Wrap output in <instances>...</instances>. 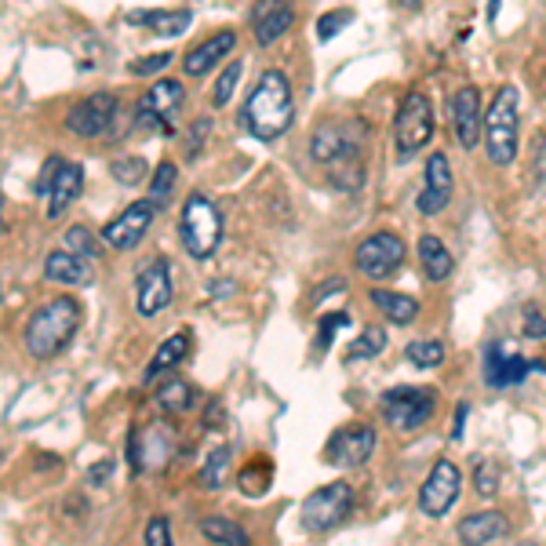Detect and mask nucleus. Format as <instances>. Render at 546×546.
Here are the masks:
<instances>
[{"mask_svg": "<svg viewBox=\"0 0 546 546\" xmlns=\"http://www.w3.org/2000/svg\"><path fill=\"white\" fill-rule=\"evenodd\" d=\"M295 121V95L292 84L281 70H263L244 102V128L259 142H277Z\"/></svg>", "mask_w": 546, "mask_h": 546, "instance_id": "f257e3e1", "label": "nucleus"}, {"mask_svg": "<svg viewBox=\"0 0 546 546\" xmlns=\"http://www.w3.org/2000/svg\"><path fill=\"white\" fill-rule=\"evenodd\" d=\"M81 303L70 299V295H59V299H51L44 303L37 314L30 317L26 324V354L33 361H51V357H59L66 346L73 343V335L81 328Z\"/></svg>", "mask_w": 546, "mask_h": 546, "instance_id": "f03ea898", "label": "nucleus"}, {"mask_svg": "<svg viewBox=\"0 0 546 546\" xmlns=\"http://www.w3.org/2000/svg\"><path fill=\"white\" fill-rule=\"evenodd\" d=\"M179 241L190 259H212L223 241V212L208 193H186L179 212Z\"/></svg>", "mask_w": 546, "mask_h": 546, "instance_id": "7ed1b4c3", "label": "nucleus"}, {"mask_svg": "<svg viewBox=\"0 0 546 546\" xmlns=\"http://www.w3.org/2000/svg\"><path fill=\"white\" fill-rule=\"evenodd\" d=\"M517 102H521V95H517L514 84H503L481 117V139L488 146V161L499 164V168L517 161Z\"/></svg>", "mask_w": 546, "mask_h": 546, "instance_id": "20e7f679", "label": "nucleus"}, {"mask_svg": "<svg viewBox=\"0 0 546 546\" xmlns=\"http://www.w3.org/2000/svg\"><path fill=\"white\" fill-rule=\"evenodd\" d=\"M37 190L44 197V212L48 219H59L77 204L84 190V168L77 161H66V157H48L44 164V175L37 182Z\"/></svg>", "mask_w": 546, "mask_h": 546, "instance_id": "39448f33", "label": "nucleus"}, {"mask_svg": "<svg viewBox=\"0 0 546 546\" xmlns=\"http://www.w3.org/2000/svg\"><path fill=\"white\" fill-rule=\"evenodd\" d=\"M354 510V488L346 485V481H332V485L317 488L310 492L303 503V528L306 532H332L339 528L350 517Z\"/></svg>", "mask_w": 546, "mask_h": 546, "instance_id": "423d86ee", "label": "nucleus"}, {"mask_svg": "<svg viewBox=\"0 0 546 546\" xmlns=\"http://www.w3.org/2000/svg\"><path fill=\"white\" fill-rule=\"evenodd\" d=\"M437 408V390L430 386H394L383 394V419L394 430H419Z\"/></svg>", "mask_w": 546, "mask_h": 546, "instance_id": "0eeeda50", "label": "nucleus"}, {"mask_svg": "<svg viewBox=\"0 0 546 546\" xmlns=\"http://www.w3.org/2000/svg\"><path fill=\"white\" fill-rule=\"evenodd\" d=\"M405 255H408V248H405V241H401L397 233L379 230V233H372V237H364V241L357 244L354 263H357V270L368 277V281H386V277H394V273L401 270Z\"/></svg>", "mask_w": 546, "mask_h": 546, "instance_id": "6e6552de", "label": "nucleus"}, {"mask_svg": "<svg viewBox=\"0 0 546 546\" xmlns=\"http://www.w3.org/2000/svg\"><path fill=\"white\" fill-rule=\"evenodd\" d=\"M394 135H397V150L412 157L434 139V106L426 99L423 91H408L401 110H397V121H394Z\"/></svg>", "mask_w": 546, "mask_h": 546, "instance_id": "1a4fd4ad", "label": "nucleus"}, {"mask_svg": "<svg viewBox=\"0 0 546 546\" xmlns=\"http://www.w3.org/2000/svg\"><path fill=\"white\" fill-rule=\"evenodd\" d=\"M175 299V281H172V263L157 255L139 270V281H135V314L153 321L161 317Z\"/></svg>", "mask_w": 546, "mask_h": 546, "instance_id": "9d476101", "label": "nucleus"}, {"mask_svg": "<svg viewBox=\"0 0 546 546\" xmlns=\"http://www.w3.org/2000/svg\"><path fill=\"white\" fill-rule=\"evenodd\" d=\"M375 426L368 423H346L339 426L328 445H324V463L328 466H339V470H357L364 466L368 459L375 455Z\"/></svg>", "mask_w": 546, "mask_h": 546, "instance_id": "9b49d317", "label": "nucleus"}, {"mask_svg": "<svg viewBox=\"0 0 546 546\" xmlns=\"http://www.w3.org/2000/svg\"><path fill=\"white\" fill-rule=\"evenodd\" d=\"M117 121V95L113 91H95L88 99H77L66 113V128L81 139H102L113 132Z\"/></svg>", "mask_w": 546, "mask_h": 546, "instance_id": "f8f14e48", "label": "nucleus"}, {"mask_svg": "<svg viewBox=\"0 0 546 546\" xmlns=\"http://www.w3.org/2000/svg\"><path fill=\"white\" fill-rule=\"evenodd\" d=\"M153 219H157V208L150 201H132L117 219H110V223L102 226V241L113 252H132L135 244L150 233Z\"/></svg>", "mask_w": 546, "mask_h": 546, "instance_id": "ddd939ff", "label": "nucleus"}, {"mask_svg": "<svg viewBox=\"0 0 546 546\" xmlns=\"http://www.w3.org/2000/svg\"><path fill=\"white\" fill-rule=\"evenodd\" d=\"M459 488H463V474L452 459H441V463L426 474L423 492H419V510L426 517H445L452 510V503L459 499Z\"/></svg>", "mask_w": 546, "mask_h": 546, "instance_id": "4468645a", "label": "nucleus"}, {"mask_svg": "<svg viewBox=\"0 0 546 546\" xmlns=\"http://www.w3.org/2000/svg\"><path fill=\"white\" fill-rule=\"evenodd\" d=\"M452 190H455V175L448 157L441 150L430 153V161H426V186L419 193V212L423 215L445 212L448 204H452Z\"/></svg>", "mask_w": 546, "mask_h": 546, "instance_id": "2eb2a0df", "label": "nucleus"}, {"mask_svg": "<svg viewBox=\"0 0 546 546\" xmlns=\"http://www.w3.org/2000/svg\"><path fill=\"white\" fill-rule=\"evenodd\" d=\"M481 95H477L474 84H463V88L452 95V128H455V142L463 150H474L481 142Z\"/></svg>", "mask_w": 546, "mask_h": 546, "instance_id": "dca6fc26", "label": "nucleus"}, {"mask_svg": "<svg viewBox=\"0 0 546 546\" xmlns=\"http://www.w3.org/2000/svg\"><path fill=\"white\" fill-rule=\"evenodd\" d=\"M233 48H237V33L215 30L212 37L197 41L182 55V73H186V77H204V73H212L226 55H233Z\"/></svg>", "mask_w": 546, "mask_h": 546, "instance_id": "f3484780", "label": "nucleus"}, {"mask_svg": "<svg viewBox=\"0 0 546 546\" xmlns=\"http://www.w3.org/2000/svg\"><path fill=\"white\" fill-rule=\"evenodd\" d=\"M295 22V8L288 0H255L252 8V33L259 48H270L292 30Z\"/></svg>", "mask_w": 546, "mask_h": 546, "instance_id": "a211bd4d", "label": "nucleus"}, {"mask_svg": "<svg viewBox=\"0 0 546 546\" xmlns=\"http://www.w3.org/2000/svg\"><path fill=\"white\" fill-rule=\"evenodd\" d=\"M528 372H546L543 361H525V357H517L510 346L496 343L488 346V386H514L521 379H528Z\"/></svg>", "mask_w": 546, "mask_h": 546, "instance_id": "6ab92c4d", "label": "nucleus"}, {"mask_svg": "<svg viewBox=\"0 0 546 546\" xmlns=\"http://www.w3.org/2000/svg\"><path fill=\"white\" fill-rule=\"evenodd\" d=\"M44 281H51V284H91L95 281V273H91V266L84 255L70 252V248H55V252H48V259H44Z\"/></svg>", "mask_w": 546, "mask_h": 546, "instance_id": "aec40b11", "label": "nucleus"}, {"mask_svg": "<svg viewBox=\"0 0 546 546\" xmlns=\"http://www.w3.org/2000/svg\"><path fill=\"white\" fill-rule=\"evenodd\" d=\"M186 357H190V332H172L161 346H157V350H153L150 364H146V372H142V383L153 386L161 375L175 372Z\"/></svg>", "mask_w": 546, "mask_h": 546, "instance_id": "412c9836", "label": "nucleus"}, {"mask_svg": "<svg viewBox=\"0 0 546 546\" xmlns=\"http://www.w3.org/2000/svg\"><path fill=\"white\" fill-rule=\"evenodd\" d=\"M506 536H510V521L499 510H481V514H470L466 521H459V539L470 546L499 543Z\"/></svg>", "mask_w": 546, "mask_h": 546, "instance_id": "4be33fe9", "label": "nucleus"}, {"mask_svg": "<svg viewBox=\"0 0 546 546\" xmlns=\"http://www.w3.org/2000/svg\"><path fill=\"white\" fill-rule=\"evenodd\" d=\"M321 168H324V179L332 182L335 190L357 193L364 186V153H361V146H350V150H343L339 157H332L328 164H321Z\"/></svg>", "mask_w": 546, "mask_h": 546, "instance_id": "5701e85b", "label": "nucleus"}, {"mask_svg": "<svg viewBox=\"0 0 546 546\" xmlns=\"http://www.w3.org/2000/svg\"><path fill=\"white\" fill-rule=\"evenodd\" d=\"M182 102H186V88H182L175 77H161V81H153L150 91L142 95V106L146 110H153L157 117H164L168 124H175V117H179Z\"/></svg>", "mask_w": 546, "mask_h": 546, "instance_id": "b1692460", "label": "nucleus"}, {"mask_svg": "<svg viewBox=\"0 0 546 546\" xmlns=\"http://www.w3.org/2000/svg\"><path fill=\"white\" fill-rule=\"evenodd\" d=\"M128 22L132 26H150L157 37H182V33L193 26V15L190 11H128Z\"/></svg>", "mask_w": 546, "mask_h": 546, "instance_id": "393cba45", "label": "nucleus"}, {"mask_svg": "<svg viewBox=\"0 0 546 546\" xmlns=\"http://www.w3.org/2000/svg\"><path fill=\"white\" fill-rule=\"evenodd\" d=\"M350 146H361V142L350 139V132H346L343 124H321L314 132V139H310V157H314L317 164H328L332 157L350 150Z\"/></svg>", "mask_w": 546, "mask_h": 546, "instance_id": "a878e982", "label": "nucleus"}, {"mask_svg": "<svg viewBox=\"0 0 546 546\" xmlns=\"http://www.w3.org/2000/svg\"><path fill=\"white\" fill-rule=\"evenodd\" d=\"M419 263H423V273L426 281H448L455 270V259L452 252L445 248V241H437L434 233H426L423 241H419Z\"/></svg>", "mask_w": 546, "mask_h": 546, "instance_id": "bb28decb", "label": "nucleus"}, {"mask_svg": "<svg viewBox=\"0 0 546 546\" xmlns=\"http://www.w3.org/2000/svg\"><path fill=\"white\" fill-rule=\"evenodd\" d=\"M372 303L383 310V317L390 324H412L415 314H419V303L412 295L390 292V288H372Z\"/></svg>", "mask_w": 546, "mask_h": 546, "instance_id": "cd10ccee", "label": "nucleus"}, {"mask_svg": "<svg viewBox=\"0 0 546 546\" xmlns=\"http://www.w3.org/2000/svg\"><path fill=\"white\" fill-rule=\"evenodd\" d=\"M201 536L208 539V543H219V546H248L252 543V536H248L237 521H230V517H204Z\"/></svg>", "mask_w": 546, "mask_h": 546, "instance_id": "c85d7f7f", "label": "nucleus"}, {"mask_svg": "<svg viewBox=\"0 0 546 546\" xmlns=\"http://www.w3.org/2000/svg\"><path fill=\"white\" fill-rule=\"evenodd\" d=\"M233 466V448L230 445H219L212 452L204 455V466H201V488L208 492H219L226 485V474H230Z\"/></svg>", "mask_w": 546, "mask_h": 546, "instance_id": "c756f323", "label": "nucleus"}, {"mask_svg": "<svg viewBox=\"0 0 546 546\" xmlns=\"http://www.w3.org/2000/svg\"><path fill=\"white\" fill-rule=\"evenodd\" d=\"M175 186H179V164H175V161H161L157 168H153V175H150V197H146V201H150L153 208H164V204H172Z\"/></svg>", "mask_w": 546, "mask_h": 546, "instance_id": "7c9ffc66", "label": "nucleus"}, {"mask_svg": "<svg viewBox=\"0 0 546 546\" xmlns=\"http://www.w3.org/2000/svg\"><path fill=\"white\" fill-rule=\"evenodd\" d=\"M157 405H161V412L168 415H182L193 408V386L186 383V379H168V383H161V390H157Z\"/></svg>", "mask_w": 546, "mask_h": 546, "instance_id": "2f4dec72", "label": "nucleus"}, {"mask_svg": "<svg viewBox=\"0 0 546 546\" xmlns=\"http://www.w3.org/2000/svg\"><path fill=\"white\" fill-rule=\"evenodd\" d=\"M386 350V332L379 324H368L354 343L346 346V361H368V357H379Z\"/></svg>", "mask_w": 546, "mask_h": 546, "instance_id": "473e14b6", "label": "nucleus"}, {"mask_svg": "<svg viewBox=\"0 0 546 546\" xmlns=\"http://www.w3.org/2000/svg\"><path fill=\"white\" fill-rule=\"evenodd\" d=\"M241 70H244V62L241 59H233L223 66V73L215 77V88H212V106L215 110H226L233 99V91H237V84H241Z\"/></svg>", "mask_w": 546, "mask_h": 546, "instance_id": "72a5a7b5", "label": "nucleus"}, {"mask_svg": "<svg viewBox=\"0 0 546 546\" xmlns=\"http://www.w3.org/2000/svg\"><path fill=\"white\" fill-rule=\"evenodd\" d=\"M405 357L415 368H437L445 361V343L441 339H415V343H408Z\"/></svg>", "mask_w": 546, "mask_h": 546, "instance_id": "f704fd0d", "label": "nucleus"}, {"mask_svg": "<svg viewBox=\"0 0 546 546\" xmlns=\"http://www.w3.org/2000/svg\"><path fill=\"white\" fill-rule=\"evenodd\" d=\"M110 175L121 186H139L142 179H146V161L142 157H117V161L110 164Z\"/></svg>", "mask_w": 546, "mask_h": 546, "instance_id": "c9c22d12", "label": "nucleus"}, {"mask_svg": "<svg viewBox=\"0 0 546 546\" xmlns=\"http://www.w3.org/2000/svg\"><path fill=\"white\" fill-rule=\"evenodd\" d=\"M132 132L135 135H172L175 124H168L164 117H157L153 110H146L139 102V110H135V121H132Z\"/></svg>", "mask_w": 546, "mask_h": 546, "instance_id": "e433bc0d", "label": "nucleus"}, {"mask_svg": "<svg viewBox=\"0 0 546 546\" xmlns=\"http://www.w3.org/2000/svg\"><path fill=\"white\" fill-rule=\"evenodd\" d=\"M350 328V314L343 310H335V314H324L321 317V328H317V354H328V346H332L335 332H343Z\"/></svg>", "mask_w": 546, "mask_h": 546, "instance_id": "4c0bfd02", "label": "nucleus"}, {"mask_svg": "<svg viewBox=\"0 0 546 546\" xmlns=\"http://www.w3.org/2000/svg\"><path fill=\"white\" fill-rule=\"evenodd\" d=\"M350 22H354V11H350V8L328 11V15H321V19H317V37H321V41H332V37H339V33L350 26Z\"/></svg>", "mask_w": 546, "mask_h": 546, "instance_id": "58836bf2", "label": "nucleus"}, {"mask_svg": "<svg viewBox=\"0 0 546 546\" xmlns=\"http://www.w3.org/2000/svg\"><path fill=\"white\" fill-rule=\"evenodd\" d=\"M172 66V51H161V55H142V59H135L132 66H128V73L132 77H153V73H161Z\"/></svg>", "mask_w": 546, "mask_h": 546, "instance_id": "ea45409f", "label": "nucleus"}, {"mask_svg": "<svg viewBox=\"0 0 546 546\" xmlns=\"http://www.w3.org/2000/svg\"><path fill=\"white\" fill-rule=\"evenodd\" d=\"M474 485H477V496H496L499 474H496V466L488 463V459H477V463H474Z\"/></svg>", "mask_w": 546, "mask_h": 546, "instance_id": "a19ab883", "label": "nucleus"}, {"mask_svg": "<svg viewBox=\"0 0 546 546\" xmlns=\"http://www.w3.org/2000/svg\"><path fill=\"white\" fill-rule=\"evenodd\" d=\"M66 248L77 255H95V233L88 226H70L66 230Z\"/></svg>", "mask_w": 546, "mask_h": 546, "instance_id": "79ce46f5", "label": "nucleus"}, {"mask_svg": "<svg viewBox=\"0 0 546 546\" xmlns=\"http://www.w3.org/2000/svg\"><path fill=\"white\" fill-rule=\"evenodd\" d=\"M146 543L150 546H172V525H168V517L164 514H157L146 525Z\"/></svg>", "mask_w": 546, "mask_h": 546, "instance_id": "37998d69", "label": "nucleus"}, {"mask_svg": "<svg viewBox=\"0 0 546 546\" xmlns=\"http://www.w3.org/2000/svg\"><path fill=\"white\" fill-rule=\"evenodd\" d=\"M525 339H546V317L539 306H525Z\"/></svg>", "mask_w": 546, "mask_h": 546, "instance_id": "c03bdc74", "label": "nucleus"}, {"mask_svg": "<svg viewBox=\"0 0 546 546\" xmlns=\"http://www.w3.org/2000/svg\"><path fill=\"white\" fill-rule=\"evenodd\" d=\"M208 135H212V121L197 117V121L190 124V157H197V153H201V146L208 142Z\"/></svg>", "mask_w": 546, "mask_h": 546, "instance_id": "a18cd8bd", "label": "nucleus"}, {"mask_svg": "<svg viewBox=\"0 0 546 546\" xmlns=\"http://www.w3.org/2000/svg\"><path fill=\"white\" fill-rule=\"evenodd\" d=\"M532 172H536V182L546 190V135H536V146H532Z\"/></svg>", "mask_w": 546, "mask_h": 546, "instance_id": "49530a36", "label": "nucleus"}, {"mask_svg": "<svg viewBox=\"0 0 546 546\" xmlns=\"http://www.w3.org/2000/svg\"><path fill=\"white\" fill-rule=\"evenodd\" d=\"M113 474V459H102V463L88 466V474H84V481L88 485H106V477Z\"/></svg>", "mask_w": 546, "mask_h": 546, "instance_id": "de8ad7c7", "label": "nucleus"}, {"mask_svg": "<svg viewBox=\"0 0 546 546\" xmlns=\"http://www.w3.org/2000/svg\"><path fill=\"white\" fill-rule=\"evenodd\" d=\"M463 423H466V405L455 408V426H452V441H463Z\"/></svg>", "mask_w": 546, "mask_h": 546, "instance_id": "09e8293b", "label": "nucleus"}, {"mask_svg": "<svg viewBox=\"0 0 546 546\" xmlns=\"http://www.w3.org/2000/svg\"><path fill=\"white\" fill-rule=\"evenodd\" d=\"M499 4H503V0H492V4H488V19L496 22V15H499Z\"/></svg>", "mask_w": 546, "mask_h": 546, "instance_id": "8fccbe9b", "label": "nucleus"}, {"mask_svg": "<svg viewBox=\"0 0 546 546\" xmlns=\"http://www.w3.org/2000/svg\"><path fill=\"white\" fill-rule=\"evenodd\" d=\"M401 4H408V8H419V4H423V0H401Z\"/></svg>", "mask_w": 546, "mask_h": 546, "instance_id": "3c124183", "label": "nucleus"}, {"mask_svg": "<svg viewBox=\"0 0 546 546\" xmlns=\"http://www.w3.org/2000/svg\"><path fill=\"white\" fill-rule=\"evenodd\" d=\"M0 230H4V223H0Z\"/></svg>", "mask_w": 546, "mask_h": 546, "instance_id": "603ef678", "label": "nucleus"}, {"mask_svg": "<svg viewBox=\"0 0 546 546\" xmlns=\"http://www.w3.org/2000/svg\"><path fill=\"white\" fill-rule=\"evenodd\" d=\"M0 299H4V295H0Z\"/></svg>", "mask_w": 546, "mask_h": 546, "instance_id": "864d4df0", "label": "nucleus"}]
</instances>
